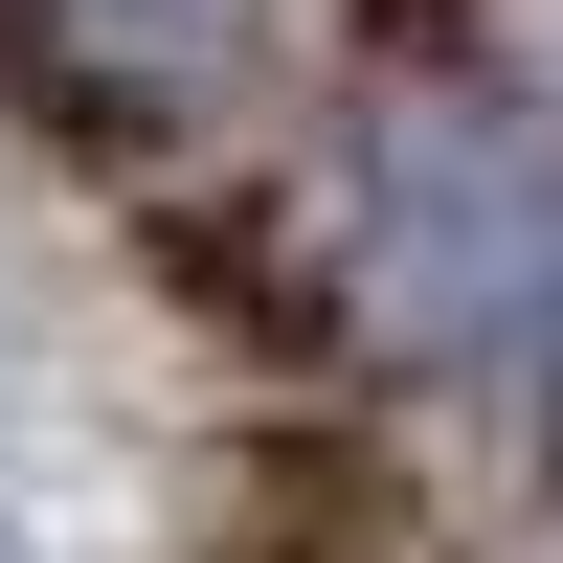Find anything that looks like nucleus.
Instances as JSON below:
<instances>
[{"label": "nucleus", "instance_id": "obj_1", "mask_svg": "<svg viewBox=\"0 0 563 563\" xmlns=\"http://www.w3.org/2000/svg\"><path fill=\"white\" fill-rule=\"evenodd\" d=\"M225 294H249L294 361H361V384L519 361L541 294H563V113L406 45V68L271 180V225L225 249Z\"/></svg>", "mask_w": 563, "mask_h": 563}, {"label": "nucleus", "instance_id": "obj_2", "mask_svg": "<svg viewBox=\"0 0 563 563\" xmlns=\"http://www.w3.org/2000/svg\"><path fill=\"white\" fill-rule=\"evenodd\" d=\"M271 45H294V0H0V90L45 135H90V158L225 135L271 90Z\"/></svg>", "mask_w": 563, "mask_h": 563}, {"label": "nucleus", "instance_id": "obj_3", "mask_svg": "<svg viewBox=\"0 0 563 563\" xmlns=\"http://www.w3.org/2000/svg\"><path fill=\"white\" fill-rule=\"evenodd\" d=\"M519 429H541V496H563V294H541V339H519Z\"/></svg>", "mask_w": 563, "mask_h": 563}]
</instances>
